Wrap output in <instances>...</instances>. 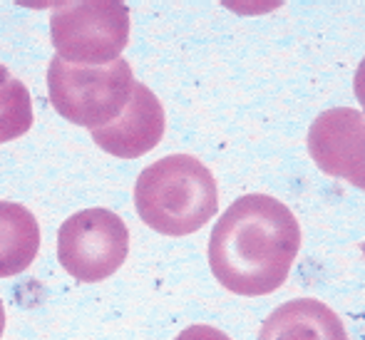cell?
Segmentation results:
<instances>
[{"label": "cell", "mask_w": 365, "mask_h": 340, "mask_svg": "<svg viewBox=\"0 0 365 340\" xmlns=\"http://www.w3.org/2000/svg\"><path fill=\"white\" fill-rule=\"evenodd\" d=\"M135 209L149 229L164 236L194 234L219 211L217 179L192 154L164 157L137 177Z\"/></svg>", "instance_id": "obj_2"}, {"label": "cell", "mask_w": 365, "mask_h": 340, "mask_svg": "<svg viewBox=\"0 0 365 340\" xmlns=\"http://www.w3.org/2000/svg\"><path fill=\"white\" fill-rule=\"evenodd\" d=\"M50 38L68 65H112L130 43V8L120 0L60 3L50 15Z\"/></svg>", "instance_id": "obj_4"}, {"label": "cell", "mask_w": 365, "mask_h": 340, "mask_svg": "<svg viewBox=\"0 0 365 340\" xmlns=\"http://www.w3.org/2000/svg\"><path fill=\"white\" fill-rule=\"evenodd\" d=\"M130 229L110 209H85L70 216L58 231V261L82 283H100L125 264Z\"/></svg>", "instance_id": "obj_5"}, {"label": "cell", "mask_w": 365, "mask_h": 340, "mask_svg": "<svg viewBox=\"0 0 365 340\" xmlns=\"http://www.w3.org/2000/svg\"><path fill=\"white\" fill-rule=\"evenodd\" d=\"M40 251V226L23 204L0 202V278L28 271Z\"/></svg>", "instance_id": "obj_9"}, {"label": "cell", "mask_w": 365, "mask_h": 340, "mask_svg": "<svg viewBox=\"0 0 365 340\" xmlns=\"http://www.w3.org/2000/svg\"><path fill=\"white\" fill-rule=\"evenodd\" d=\"M259 340H348L346 326L318 298H293L264 321Z\"/></svg>", "instance_id": "obj_8"}, {"label": "cell", "mask_w": 365, "mask_h": 340, "mask_svg": "<svg viewBox=\"0 0 365 340\" xmlns=\"http://www.w3.org/2000/svg\"><path fill=\"white\" fill-rule=\"evenodd\" d=\"M174 340H231V338L214 326H189Z\"/></svg>", "instance_id": "obj_11"}, {"label": "cell", "mask_w": 365, "mask_h": 340, "mask_svg": "<svg viewBox=\"0 0 365 340\" xmlns=\"http://www.w3.org/2000/svg\"><path fill=\"white\" fill-rule=\"evenodd\" d=\"M135 85L132 65L122 58L112 65L85 68L55 55L48 68L50 105L60 117L92 132L112 125L127 110Z\"/></svg>", "instance_id": "obj_3"}, {"label": "cell", "mask_w": 365, "mask_h": 340, "mask_svg": "<svg viewBox=\"0 0 365 340\" xmlns=\"http://www.w3.org/2000/svg\"><path fill=\"white\" fill-rule=\"evenodd\" d=\"M308 152L323 174L365 192V117L353 107H333L313 120Z\"/></svg>", "instance_id": "obj_6"}, {"label": "cell", "mask_w": 365, "mask_h": 340, "mask_svg": "<svg viewBox=\"0 0 365 340\" xmlns=\"http://www.w3.org/2000/svg\"><path fill=\"white\" fill-rule=\"evenodd\" d=\"M33 127V100L23 80L0 65V144L20 139Z\"/></svg>", "instance_id": "obj_10"}, {"label": "cell", "mask_w": 365, "mask_h": 340, "mask_svg": "<svg viewBox=\"0 0 365 340\" xmlns=\"http://www.w3.org/2000/svg\"><path fill=\"white\" fill-rule=\"evenodd\" d=\"M3 331H5V306L0 301V338H3Z\"/></svg>", "instance_id": "obj_13"}, {"label": "cell", "mask_w": 365, "mask_h": 340, "mask_svg": "<svg viewBox=\"0 0 365 340\" xmlns=\"http://www.w3.org/2000/svg\"><path fill=\"white\" fill-rule=\"evenodd\" d=\"M353 90H356V97H358V102H361V107L365 112V60L358 65L356 80H353Z\"/></svg>", "instance_id": "obj_12"}, {"label": "cell", "mask_w": 365, "mask_h": 340, "mask_svg": "<svg viewBox=\"0 0 365 340\" xmlns=\"http://www.w3.org/2000/svg\"><path fill=\"white\" fill-rule=\"evenodd\" d=\"M164 130H167V117L162 102L147 85L137 82L127 110L112 125L92 132V139L112 157L137 159L162 142Z\"/></svg>", "instance_id": "obj_7"}, {"label": "cell", "mask_w": 365, "mask_h": 340, "mask_svg": "<svg viewBox=\"0 0 365 340\" xmlns=\"http://www.w3.org/2000/svg\"><path fill=\"white\" fill-rule=\"evenodd\" d=\"M363 256H365V244H363Z\"/></svg>", "instance_id": "obj_14"}, {"label": "cell", "mask_w": 365, "mask_h": 340, "mask_svg": "<svg viewBox=\"0 0 365 340\" xmlns=\"http://www.w3.org/2000/svg\"><path fill=\"white\" fill-rule=\"evenodd\" d=\"M301 251V226L293 211L269 194L236 199L209 239V269L236 296L279 291Z\"/></svg>", "instance_id": "obj_1"}]
</instances>
